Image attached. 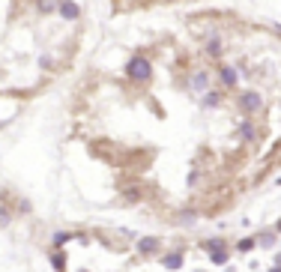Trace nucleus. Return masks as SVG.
<instances>
[{
	"instance_id": "obj_1",
	"label": "nucleus",
	"mask_w": 281,
	"mask_h": 272,
	"mask_svg": "<svg viewBox=\"0 0 281 272\" xmlns=\"http://www.w3.org/2000/svg\"><path fill=\"white\" fill-rule=\"evenodd\" d=\"M126 78L135 84V87H147V84H153V63H150V57H144V54L129 57Z\"/></svg>"
},
{
	"instance_id": "obj_2",
	"label": "nucleus",
	"mask_w": 281,
	"mask_h": 272,
	"mask_svg": "<svg viewBox=\"0 0 281 272\" xmlns=\"http://www.w3.org/2000/svg\"><path fill=\"white\" fill-rule=\"evenodd\" d=\"M234 105H236V111L242 117H254L263 108V96H260V90H239L234 96Z\"/></svg>"
},
{
	"instance_id": "obj_3",
	"label": "nucleus",
	"mask_w": 281,
	"mask_h": 272,
	"mask_svg": "<svg viewBox=\"0 0 281 272\" xmlns=\"http://www.w3.org/2000/svg\"><path fill=\"white\" fill-rule=\"evenodd\" d=\"M216 78H219V84H221V90H224V93H236V84H239V72H236V66L221 63V60H219V66H216Z\"/></svg>"
},
{
	"instance_id": "obj_4",
	"label": "nucleus",
	"mask_w": 281,
	"mask_h": 272,
	"mask_svg": "<svg viewBox=\"0 0 281 272\" xmlns=\"http://www.w3.org/2000/svg\"><path fill=\"white\" fill-rule=\"evenodd\" d=\"M186 87H188V93H206L209 87H213V72H206V69H195V72H188Z\"/></svg>"
},
{
	"instance_id": "obj_5",
	"label": "nucleus",
	"mask_w": 281,
	"mask_h": 272,
	"mask_svg": "<svg viewBox=\"0 0 281 272\" xmlns=\"http://www.w3.org/2000/svg\"><path fill=\"white\" fill-rule=\"evenodd\" d=\"M236 138L242 144H254L260 138V129H257V123L251 120V117H242V120L236 123Z\"/></svg>"
},
{
	"instance_id": "obj_6",
	"label": "nucleus",
	"mask_w": 281,
	"mask_h": 272,
	"mask_svg": "<svg viewBox=\"0 0 281 272\" xmlns=\"http://www.w3.org/2000/svg\"><path fill=\"white\" fill-rule=\"evenodd\" d=\"M159 251H162L159 236H140L138 240V254L140 257H159Z\"/></svg>"
},
{
	"instance_id": "obj_7",
	"label": "nucleus",
	"mask_w": 281,
	"mask_h": 272,
	"mask_svg": "<svg viewBox=\"0 0 281 272\" xmlns=\"http://www.w3.org/2000/svg\"><path fill=\"white\" fill-rule=\"evenodd\" d=\"M203 54H206L209 60H221V54H224L221 36H206V39H203Z\"/></svg>"
},
{
	"instance_id": "obj_8",
	"label": "nucleus",
	"mask_w": 281,
	"mask_h": 272,
	"mask_svg": "<svg viewBox=\"0 0 281 272\" xmlns=\"http://www.w3.org/2000/svg\"><path fill=\"white\" fill-rule=\"evenodd\" d=\"M57 12H60V18H66V21H78L81 18V6L75 3V0H60Z\"/></svg>"
},
{
	"instance_id": "obj_9",
	"label": "nucleus",
	"mask_w": 281,
	"mask_h": 272,
	"mask_svg": "<svg viewBox=\"0 0 281 272\" xmlns=\"http://www.w3.org/2000/svg\"><path fill=\"white\" fill-rule=\"evenodd\" d=\"M162 266L165 269H171V272H177V269H183V251H171V254H162Z\"/></svg>"
},
{
	"instance_id": "obj_10",
	"label": "nucleus",
	"mask_w": 281,
	"mask_h": 272,
	"mask_svg": "<svg viewBox=\"0 0 281 272\" xmlns=\"http://www.w3.org/2000/svg\"><path fill=\"white\" fill-rule=\"evenodd\" d=\"M221 93H224V90H213V87H209L206 93H201V96H203V99H201V105H203V108H219V105H221V99H224Z\"/></svg>"
},
{
	"instance_id": "obj_11",
	"label": "nucleus",
	"mask_w": 281,
	"mask_h": 272,
	"mask_svg": "<svg viewBox=\"0 0 281 272\" xmlns=\"http://www.w3.org/2000/svg\"><path fill=\"white\" fill-rule=\"evenodd\" d=\"M275 242H278V230H275V227H272V230H260V233H257V245H260V248H272Z\"/></svg>"
},
{
	"instance_id": "obj_12",
	"label": "nucleus",
	"mask_w": 281,
	"mask_h": 272,
	"mask_svg": "<svg viewBox=\"0 0 281 272\" xmlns=\"http://www.w3.org/2000/svg\"><path fill=\"white\" fill-rule=\"evenodd\" d=\"M51 266H54L57 272H69V266H66V251H63V248H54V251H51Z\"/></svg>"
},
{
	"instance_id": "obj_13",
	"label": "nucleus",
	"mask_w": 281,
	"mask_h": 272,
	"mask_svg": "<svg viewBox=\"0 0 281 272\" xmlns=\"http://www.w3.org/2000/svg\"><path fill=\"white\" fill-rule=\"evenodd\" d=\"M209 260H213V266H224L227 260H231V251H227V248H216V251H209Z\"/></svg>"
},
{
	"instance_id": "obj_14",
	"label": "nucleus",
	"mask_w": 281,
	"mask_h": 272,
	"mask_svg": "<svg viewBox=\"0 0 281 272\" xmlns=\"http://www.w3.org/2000/svg\"><path fill=\"white\" fill-rule=\"evenodd\" d=\"M257 248V236H242V240L236 242V251L239 254H249V251H254Z\"/></svg>"
},
{
	"instance_id": "obj_15",
	"label": "nucleus",
	"mask_w": 281,
	"mask_h": 272,
	"mask_svg": "<svg viewBox=\"0 0 281 272\" xmlns=\"http://www.w3.org/2000/svg\"><path fill=\"white\" fill-rule=\"evenodd\" d=\"M57 6H60V0H36V9H39L42 15H51V12H57Z\"/></svg>"
},
{
	"instance_id": "obj_16",
	"label": "nucleus",
	"mask_w": 281,
	"mask_h": 272,
	"mask_svg": "<svg viewBox=\"0 0 281 272\" xmlns=\"http://www.w3.org/2000/svg\"><path fill=\"white\" fill-rule=\"evenodd\" d=\"M201 245L206 251H216V248H227V240H224V236H213V240H203Z\"/></svg>"
},
{
	"instance_id": "obj_17",
	"label": "nucleus",
	"mask_w": 281,
	"mask_h": 272,
	"mask_svg": "<svg viewBox=\"0 0 281 272\" xmlns=\"http://www.w3.org/2000/svg\"><path fill=\"white\" fill-rule=\"evenodd\" d=\"M72 236H78V233H72V230H57V233H54V248H63L69 240H72Z\"/></svg>"
},
{
	"instance_id": "obj_18",
	"label": "nucleus",
	"mask_w": 281,
	"mask_h": 272,
	"mask_svg": "<svg viewBox=\"0 0 281 272\" xmlns=\"http://www.w3.org/2000/svg\"><path fill=\"white\" fill-rule=\"evenodd\" d=\"M12 207H0V227H9V222H12Z\"/></svg>"
},
{
	"instance_id": "obj_19",
	"label": "nucleus",
	"mask_w": 281,
	"mask_h": 272,
	"mask_svg": "<svg viewBox=\"0 0 281 272\" xmlns=\"http://www.w3.org/2000/svg\"><path fill=\"white\" fill-rule=\"evenodd\" d=\"M180 222H183V225H195V222H198V212H195V210H183V212H180Z\"/></svg>"
},
{
	"instance_id": "obj_20",
	"label": "nucleus",
	"mask_w": 281,
	"mask_h": 272,
	"mask_svg": "<svg viewBox=\"0 0 281 272\" xmlns=\"http://www.w3.org/2000/svg\"><path fill=\"white\" fill-rule=\"evenodd\" d=\"M198 180H201V171H198V165H195V167H191V174H188V180H186V182H188V185H198Z\"/></svg>"
},
{
	"instance_id": "obj_21",
	"label": "nucleus",
	"mask_w": 281,
	"mask_h": 272,
	"mask_svg": "<svg viewBox=\"0 0 281 272\" xmlns=\"http://www.w3.org/2000/svg\"><path fill=\"white\" fill-rule=\"evenodd\" d=\"M39 66H42V69H54V60H51V57H39Z\"/></svg>"
},
{
	"instance_id": "obj_22",
	"label": "nucleus",
	"mask_w": 281,
	"mask_h": 272,
	"mask_svg": "<svg viewBox=\"0 0 281 272\" xmlns=\"http://www.w3.org/2000/svg\"><path fill=\"white\" fill-rule=\"evenodd\" d=\"M275 230H278V233H281V218H278V222H275Z\"/></svg>"
},
{
	"instance_id": "obj_23",
	"label": "nucleus",
	"mask_w": 281,
	"mask_h": 272,
	"mask_svg": "<svg viewBox=\"0 0 281 272\" xmlns=\"http://www.w3.org/2000/svg\"><path fill=\"white\" fill-rule=\"evenodd\" d=\"M275 266H281V254H278V257H275Z\"/></svg>"
},
{
	"instance_id": "obj_24",
	"label": "nucleus",
	"mask_w": 281,
	"mask_h": 272,
	"mask_svg": "<svg viewBox=\"0 0 281 272\" xmlns=\"http://www.w3.org/2000/svg\"><path fill=\"white\" fill-rule=\"evenodd\" d=\"M272 272H281V266H275V269H272Z\"/></svg>"
},
{
	"instance_id": "obj_25",
	"label": "nucleus",
	"mask_w": 281,
	"mask_h": 272,
	"mask_svg": "<svg viewBox=\"0 0 281 272\" xmlns=\"http://www.w3.org/2000/svg\"><path fill=\"white\" fill-rule=\"evenodd\" d=\"M0 129H3V123H0Z\"/></svg>"
}]
</instances>
